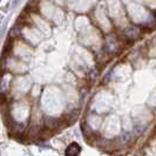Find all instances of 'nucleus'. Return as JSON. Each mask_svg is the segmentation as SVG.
<instances>
[{
	"mask_svg": "<svg viewBox=\"0 0 156 156\" xmlns=\"http://www.w3.org/2000/svg\"><path fill=\"white\" fill-rule=\"evenodd\" d=\"M106 39H107V41L105 44V49H106V52L108 54H115L121 49V42L119 41V39L115 35L110 34Z\"/></svg>",
	"mask_w": 156,
	"mask_h": 156,
	"instance_id": "nucleus-1",
	"label": "nucleus"
},
{
	"mask_svg": "<svg viewBox=\"0 0 156 156\" xmlns=\"http://www.w3.org/2000/svg\"><path fill=\"white\" fill-rule=\"evenodd\" d=\"M80 153H81V147L76 142H72L65 150V155L66 156H79Z\"/></svg>",
	"mask_w": 156,
	"mask_h": 156,
	"instance_id": "nucleus-4",
	"label": "nucleus"
},
{
	"mask_svg": "<svg viewBox=\"0 0 156 156\" xmlns=\"http://www.w3.org/2000/svg\"><path fill=\"white\" fill-rule=\"evenodd\" d=\"M123 35H125L126 40H135L140 38L141 31L140 28L136 27V26H129L123 31Z\"/></svg>",
	"mask_w": 156,
	"mask_h": 156,
	"instance_id": "nucleus-2",
	"label": "nucleus"
},
{
	"mask_svg": "<svg viewBox=\"0 0 156 156\" xmlns=\"http://www.w3.org/2000/svg\"><path fill=\"white\" fill-rule=\"evenodd\" d=\"M63 121V119H56V117H47L44 120V126L46 129H55L59 128L60 123Z\"/></svg>",
	"mask_w": 156,
	"mask_h": 156,
	"instance_id": "nucleus-3",
	"label": "nucleus"
}]
</instances>
